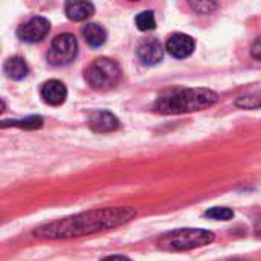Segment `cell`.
<instances>
[{
	"label": "cell",
	"instance_id": "5",
	"mask_svg": "<svg viewBox=\"0 0 261 261\" xmlns=\"http://www.w3.org/2000/svg\"><path fill=\"white\" fill-rule=\"evenodd\" d=\"M78 52L76 38L72 34H60L52 40L47 52V61L54 66H63L70 63Z\"/></svg>",
	"mask_w": 261,
	"mask_h": 261
},
{
	"label": "cell",
	"instance_id": "17",
	"mask_svg": "<svg viewBox=\"0 0 261 261\" xmlns=\"http://www.w3.org/2000/svg\"><path fill=\"white\" fill-rule=\"evenodd\" d=\"M205 216L213 220H229L234 217V211L229 208H225V206H216V208L208 210L205 213Z\"/></svg>",
	"mask_w": 261,
	"mask_h": 261
},
{
	"label": "cell",
	"instance_id": "1",
	"mask_svg": "<svg viewBox=\"0 0 261 261\" xmlns=\"http://www.w3.org/2000/svg\"><path fill=\"white\" fill-rule=\"evenodd\" d=\"M135 216L136 211L132 208H106L99 211H89L43 225L34 231V236L38 239H50V240L72 239V237L87 236L104 229L116 228L122 223H127Z\"/></svg>",
	"mask_w": 261,
	"mask_h": 261
},
{
	"label": "cell",
	"instance_id": "11",
	"mask_svg": "<svg viewBox=\"0 0 261 261\" xmlns=\"http://www.w3.org/2000/svg\"><path fill=\"white\" fill-rule=\"evenodd\" d=\"M66 15L73 21H81L93 15L95 6L90 2H69L66 3Z\"/></svg>",
	"mask_w": 261,
	"mask_h": 261
},
{
	"label": "cell",
	"instance_id": "8",
	"mask_svg": "<svg viewBox=\"0 0 261 261\" xmlns=\"http://www.w3.org/2000/svg\"><path fill=\"white\" fill-rule=\"evenodd\" d=\"M194 47H196V43H194L193 37H190L187 34H174L167 41V50L174 58L190 57L193 54Z\"/></svg>",
	"mask_w": 261,
	"mask_h": 261
},
{
	"label": "cell",
	"instance_id": "10",
	"mask_svg": "<svg viewBox=\"0 0 261 261\" xmlns=\"http://www.w3.org/2000/svg\"><path fill=\"white\" fill-rule=\"evenodd\" d=\"M40 93H41V98L44 99V102H47L49 106H61L67 98V89L58 80L46 81L41 86Z\"/></svg>",
	"mask_w": 261,
	"mask_h": 261
},
{
	"label": "cell",
	"instance_id": "7",
	"mask_svg": "<svg viewBox=\"0 0 261 261\" xmlns=\"http://www.w3.org/2000/svg\"><path fill=\"white\" fill-rule=\"evenodd\" d=\"M138 57L139 60L147 64V66H153L158 64L162 57H164V49L162 44L159 43V40L156 38H145L139 43L138 46Z\"/></svg>",
	"mask_w": 261,
	"mask_h": 261
},
{
	"label": "cell",
	"instance_id": "13",
	"mask_svg": "<svg viewBox=\"0 0 261 261\" xmlns=\"http://www.w3.org/2000/svg\"><path fill=\"white\" fill-rule=\"evenodd\" d=\"M3 72L8 78L11 80H23L29 69H28V64L26 61L21 58V57H11L5 61V66H3Z\"/></svg>",
	"mask_w": 261,
	"mask_h": 261
},
{
	"label": "cell",
	"instance_id": "14",
	"mask_svg": "<svg viewBox=\"0 0 261 261\" xmlns=\"http://www.w3.org/2000/svg\"><path fill=\"white\" fill-rule=\"evenodd\" d=\"M136 26L141 31H151L156 28V18L153 11H144L136 17Z\"/></svg>",
	"mask_w": 261,
	"mask_h": 261
},
{
	"label": "cell",
	"instance_id": "9",
	"mask_svg": "<svg viewBox=\"0 0 261 261\" xmlns=\"http://www.w3.org/2000/svg\"><path fill=\"white\" fill-rule=\"evenodd\" d=\"M89 125L96 133H110L118 130V118L107 110H96L89 116Z\"/></svg>",
	"mask_w": 261,
	"mask_h": 261
},
{
	"label": "cell",
	"instance_id": "15",
	"mask_svg": "<svg viewBox=\"0 0 261 261\" xmlns=\"http://www.w3.org/2000/svg\"><path fill=\"white\" fill-rule=\"evenodd\" d=\"M41 124H43V119L40 116H29L21 121H3L2 127L17 125V127H24V128H38V127H41Z\"/></svg>",
	"mask_w": 261,
	"mask_h": 261
},
{
	"label": "cell",
	"instance_id": "6",
	"mask_svg": "<svg viewBox=\"0 0 261 261\" xmlns=\"http://www.w3.org/2000/svg\"><path fill=\"white\" fill-rule=\"evenodd\" d=\"M50 29L49 20L44 17H32L26 23L20 24L17 29V35L21 41L26 43H37L41 41Z\"/></svg>",
	"mask_w": 261,
	"mask_h": 261
},
{
	"label": "cell",
	"instance_id": "4",
	"mask_svg": "<svg viewBox=\"0 0 261 261\" xmlns=\"http://www.w3.org/2000/svg\"><path fill=\"white\" fill-rule=\"evenodd\" d=\"M119 64L112 58H96L84 70V78L87 84L95 90H110L121 81Z\"/></svg>",
	"mask_w": 261,
	"mask_h": 261
},
{
	"label": "cell",
	"instance_id": "3",
	"mask_svg": "<svg viewBox=\"0 0 261 261\" xmlns=\"http://www.w3.org/2000/svg\"><path fill=\"white\" fill-rule=\"evenodd\" d=\"M214 242V234L206 229H194V228H185V229H174L170 232H165L158 240V248L162 251H190L196 248L206 246Z\"/></svg>",
	"mask_w": 261,
	"mask_h": 261
},
{
	"label": "cell",
	"instance_id": "12",
	"mask_svg": "<svg viewBox=\"0 0 261 261\" xmlns=\"http://www.w3.org/2000/svg\"><path fill=\"white\" fill-rule=\"evenodd\" d=\"M81 34H83L84 40L87 41V44L92 46V47H99L107 40L106 29L101 24H98V23H87V24H84L81 28Z\"/></svg>",
	"mask_w": 261,
	"mask_h": 261
},
{
	"label": "cell",
	"instance_id": "18",
	"mask_svg": "<svg viewBox=\"0 0 261 261\" xmlns=\"http://www.w3.org/2000/svg\"><path fill=\"white\" fill-rule=\"evenodd\" d=\"M190 5H191V8H194L197 12H202V14L211 12L219 6V3H216V2H191Z\"/></svg>",
	"mask_w": 261,
	"mask_h": 261
},
{
	"label": "cell",
	"instance_id": "2",
	"mask_svg": "<svg viewBox=\"0 0 261 261\" xmlns=\"http://www.w3.org/2000/svg\"><path fill=\"white\" fill-rule=\"evenodd\" d=\"M217 101L219 95L210 89H182L158 98L153 109L162 115H179L208 109Z\"/></svg>",
	"mask_w": 261,
	"mask_h": 261
},
{
	"label": "cell",
	"instance_id": "16",
	"mask_svg": "<svg viewBox=\"0 0 261 261\" xmlns=\"http://www.w3.org/2000/svg\"><path fill=\"white\" fill-rule=\"evenodd\" d=\"M237 106L242 109H258L261 107V90L246 95V96H240L237 99Z\"/></svg>",
	"mask_w": 261,
	"mask_h": 261
},
{
	"label": "cell",
	"instance_id": "20",
	"mask_svg": "<svg viewBox=\"0 0 261 261\" xmlns=\"http://www.w3.org/2000/svg\"><path fill=\"white\" fill-rule=\"evenodd\" d=\"M101 261H132L130 258H127L125 255H110V257H106Z\"/></svg>",
	"mask_w": 261,
	"mask_h": 261
},
{
	"label": "cell",
	"instance_id": "19",
	"mask_svg": "<svg viewBox=\"0 0 261 261\" xmlns=\"http://www.w3.org/2000/svg\"><path fill=\"white\" fill-rule=\"evenodd\" d=\"M251 54H252L254 58L261 60V35L254 41V44H252V47H251Z\"/></svg>",
	"mask_w": 261,
	"mask_h": 261
}]
</instances>
